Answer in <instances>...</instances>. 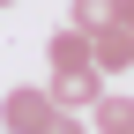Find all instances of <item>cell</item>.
<instances>
[{"instance_id": "9", "label": "cell", "mask_w": 134, "mask_h": 134, "mask_svg": "<svg viewBox=\"0 0 134 134\" xmlns=\"http://www.w3.org/2000/svg\"><path fill=\"white\" fill-rule=\"evenodd\" d=\"M0 8H15V0H0Z\"/></svg>"}, {"instance_id": "5", "label": "cell", "mask_w": 134, "mask_h": 134, "mask_svg": "<svg viewBox=\"0 0 134 134\" xmlns=\"http://www.w3.org/2000/svg\"><path fill=\"white\" fill-rule=\"evenodd\" d=\"M45 60H52V75H75V67H90V30H52V45H45Z\"/></svg>"}, {"instance_id": "7", "label": "cell", "mask_w": 134, "mask_h": 134, "mask_svg": "<svg viewBox=\"0 0 134 134\" xmlns=\"http://www.w3.org/2000/svg\"><path fill=\"white\" fill-rule=\"evenodd\" d=\"M37 134H90V119H82V112H45V119H37Z\"/></svg>"}, {"instance_id": "6", "label": "cell", "mask_w": 134, "mask_h": 134, "mask_svg": "<svg viewBox=\"0 0 134 134\" xmlns=\"http://www.w3.org/2000/svg\"><path fill=\"white\" fill-rule=\"evenodd\" d=\"M67 23L75 30H104V23H119V0H67Z\"/></svg>"}, {"instance_id": "2", "label": "cell", "mask_w": 134, "mask_h": 134, "mask_svg": "<svg viewBox=\"0 0 134 134\" xmlns=\"http://www.w3.org/2000/svg\"><path fill=\"white\" fill-rule=\"evenodd\" d=\"M45 97H52L60 112H90L97 97H104V75H97V67H75V75H52V82H45Z\"/></svg>"}, {"instance_id": "3", "label": "cell", "mask_w": 134, "mask_h": 134, "mask_svg": "<svg viewBox=\"0 0 134 134\" xmlns=\"http://www.w3.org/2000/svg\"><path fill=\"white\" fill-rule=\"evenodd\" d=\"M90 67H97V75H127V67H134V30H119V23L90 30Z\"/></svg>"}, {"instance_id": "8", "label": "cell", "mask_w": 134, "mask_h": 134, "mask_svg": "<svg viewBox=\"0 0 134 134\" xmlns=\"http://www.w3.org/2000/svg\"><path fill=\"white\" fill-rule=\"evenodd\" d=\"M119 30H134V0H119Z\"/></svg>"}, {"instance_id": "10", "label": "cell", "mask_w": 134, "mask_h": 134, "mask_svg": "<svg viewBox=\"0 0 134 134\" xmlns=\"http://www.w3.org/2000/svg\"><path fill=\"white\" fill-rule=\"evenodd\" d=\"M0 134H8V127H0Z\"/></svg>"}, {"instance_id": "4", "label": "cell", "mask_w": 134, "mask_h": 134, "mask_svg": "<svg viewBox=\"0 0 134 134\" xmlns=\"http://www.w3.org/2000/svg\"><path fill=\"white\" fill-rule=\"evenodd\" d=\"M82 119H90V134H134V97L104 90V97H97L90 112H82Z\"/></svg>"}, {"instance_id": "1", "label": "cell", "mask_w": 134, "mask_h": 134, "mask_svg": "<svg viewBox=\"0 0 134 134\" xmlns=\"http://www.w3.org/2000/svg\"><path fill=\"white\" fill-rule=\"evenodd\" d=\"M45 112H52L45 82H30V90H8V97H0V127H8V134H37Z\"/></svg>"}]
</instances>
